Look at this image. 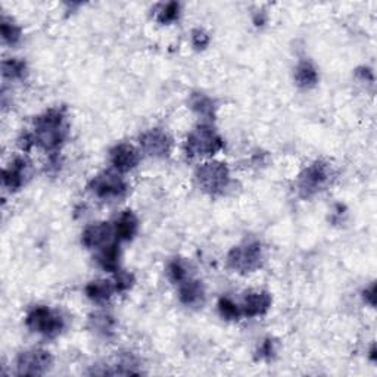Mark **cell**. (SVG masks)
<instances>
[{"label": "cell", "instance_id": "1", "mask_svg": "<svg viewBox=\"0 0 377 377\" xmlns=\"http://www.w3.org/2000/svg\"><path fill=\"white\" fill-rule=\"evenodd\" d=\"M34 146L55 155L59 153L70 136V124H68L66 111L64 108H50L34 119L32 127Z\"/></svg>", "mask_w": 377, "mask_h": 377}, {"label": "cell", "instance_id": "2", "mask_svg": "<svg viewBox=\"0 0 377 377\" xmlns=\"http://www.w3.org/2000/svg\"><path fill=\"white\" fill-rule=\"evenodd\" d=\"M225 148V139L208 123L196 126L187 134L184 142V153L188 160H207Z\"/></svg>", "mask_w": 377, "mask_h": 377}, {"label": "cell", "instance_id": "3", "mask_svg": "<svg viewBox=\"0 0 377 377\" xmlns=\"http://www.w3.org/2000/svg\"><path fill=\"white\" fill-rule=\"evenodd\" d=\"M195 180L201 191L208 196L225 195L232 184V174L227 164L208 161L201 164L195 171Z\"/></svg>", "mask_w": 377, "mask_h": 377}, {"label": "cell", "instance_id": "4", "mask_svg": "<svg viewBox=\"0 0 377 377\" xmlns=\"http://www.w3.org/2000/svg\"><path fill=\"white\" fill-rule=\"evenodd\" d=\"M27 329L47 339H55L65 330L64 316L46 305H34L25 316Z\"/></svg>", "mask_w": 377, "mask_h": 377}, {"label": "cell", "instance_id": "5", "mask_svg": "<svg viewBox=\"0 0 377 377\" xmlns=\"http://www.w3.org/2000/svg\"><path fill=\"white\" fill-rule=\"evenodd\" d=\"M333 177V168L325 161H314L305 167L297 179V192L302 199H310L324 191Z\"/></svg>", "mask_w": 377, "mask_h": 377}, {"label": "cell", "instance_id": "6", "mask_svg": "<svg viewBox=\"0 0 377 377\" xmlns=\"http://www.w3.org/2000/svg\"><path fill=\"white\" fill-rule=\"evenodd\" d=\"M264 264V249L258 241L245 242L230 249L227 253V265L237 274H252Z\"/></svg>", "mask_w": 377, "mask_h": 377}, {"label": "cell", "instance_id": "7", "mask_svg": "<svg viewBox=\"0 0 377 377\" xmlns=\"http://www.w3.org/2000/svg\"><path fill=\"white\" fill-rule=\"evenodd\" d=\"M89 191L100 201L115 202L127 196L130 186L121 173L115 169H105L90 180Z\"/></svg>", "mask_w": 377, "mask_h": 377}, {"label": "cell", "instance_id": "8", "mask_svg": "<svg viewBox=\"0 0 377 377\" xmlns=\"http://www.w3.org/2000/svg\"><path fill=\"white\" fill-rule=\"evenodd\" d=\"M54 367V357L42 348H32L18 354L15 370L18 376H43Z\"/></svg>", "mask_w": 377, "mask_h": 377}, {"label": "cell", "instance_id": "9", "mask_svg": "<svg viewBox=\"0 0 377 377\" xmlns=\"http://www.w3.org/2000/svg\"><path fill=\"white\" fill-rule=\"evenodd\" d=\"M139 145L146 155L164 160L173 150V137L164 128H149L139 136Z\"/></svg>", "mask_w": 377, "mask_h": 377}, {"label": "cell", "instance_id": "10", "mask_svg": "<svg viewBox=\"0 0 377 377\" xmlns=\"http://www.w3.org/2000/svg\"><path fill=\"white\" fill-rule=\"evenodd\" d=\"M116 241L114 225L108 221H99L89 225L81 233V244L84 248L99 251Z\"/></svg>", "mask_w": 377, "mask_h": 377}, {"label": "cell", "instance_id": "11", "mask_svg": "<svg viewBox=\"0 0 377 377\" xmlns=\"http://www.w3.org/2000/svg\"><path fill=\"white\" fill-rule=\"evenodd\" d=\"M142 161V153L130 143H118L109 150V162L118 173H130Z\"/></svg>", "mask_w": 377, "mask_h": 377}, {"label": "cell", "instance_id": "12", "mask_svg": "<svg viewBox=\"0 0 377 377\" xmlns=\"http://www.w3.org/2000/svg\"><path fill=\"white\" fill-rule=\"evenodd\" d=\"M31 162L25 157H16L4 169L2 181L9 192H18L31 177Z\"/></svg>", "mask_w": 377, "mask_h": 377}, {"label": "cell", "instance_id": "13", "mask_svg": "<svg viewBox=\"0 0 377 377\" xmlns=\"http://www.w3.org/2000/svg\"><path fill=\"white\" fill-rule=\"evenodd\" d=\"M273 298L271 294L267 290H248L244 295L241 308H242V316L248 318H255V317H263L268 313L271 308Z\"/></svg>", "mask_w": 377, "mask_h": 377}, {"label": "cell", "instance_id": "14", "mask_svg": "<svg viewBox=\"0 0 377 377\" xmlns=\"http://www.w3.org/2000/svg\"><path fill=\"white\" fill-rule=\"evenodd\" d=\"M179 301L187 306L196 310V308H202L205 301H207V290L201 280H196L193 277L187 279L186 282L179 285Z\"/></svg>", "mask_w": 377, "mask_h": 377}, {"label": "cell", "instance_id": "15", "mask_svg": "<svg viewBox=\"0 0 377 377\" xmlns=\"http://www.w3.org/2000/svg\"><path fill=\"white\" fill-rule=\"evenodd\" d=\"M114 230L118 242H130L139 233V218L131 210H126L115 220Z\"/></svg>", "mask_w": 377, "mask_h": 377}, {"label": "cell", "instance_id": "16", "mask_svg": "<svg viewBox=\"0 0 377 377\" xmlns=\"http://www.w3.org/2000/svg\"><path fill=\"white\" fill-rule=\"evenodd\" d=\"M84 294L92 302L100 305V304H107L114 297V294H116V290H115L112 280L97 279L85 285Z\"/></svg>", "mask_w": 377, "mask_h": 377}, {"label": "cell", "instance_id": "17", "mask_svg": "<svg viewBox=\"0 0 377 377\" xmlns=\"http://www.w3.org/2000/svg\"><path fill=\"white\" fill-rule=\"evenodd\" d=\"M96 263L97 265L108 273H115L119 268V261H121V249H119V242L115 241L104 248L96 251Z\"/></svg>", "mask_w": 377, "mask_h": 377}, {"label": "cell", "instance_id": "18", "mask_svg": "<svg viewBox=\"0 0 377 377\" xmlns=\"http://www.w3.org/2000/svg\"><path fill=\"white\" fill-rule=\"evenodd\" d=\"M188 108L203 119H208V121H211L217 115L215 100L211 96L201 92L192 93L191 97H188Z\"/></svg>", "mask_w": 377, "mask_h": 377}, {"label": "cell", "instance_id": "19", "mask_svg": "<svg viewBox=\"0 0 377 377\" xmlns=\"http://www.w3.org/2000/svg\"><path fill=\"white\" fill-rule=\"evenodd\" d=\"M294 78H295V83H297L298 88L308 90V89H313L317 85V83H318V71H317L316 65L311 61L302 59L295 66Z\"/></svg>", "mask_w": 377, "mask_h": 377}, {"label": "cell", "instance_id": "20", "mask_svg": "<svg viewBox=\"0 0 377 377\" xmlns=\"http://www.w3.org/2000/svg\"><path fill=\"white\" fill-rule=\"evenodd\" d=\"M89 328L102 337H112L116 329V320L107 311H96L89 317Z\"/></svg>", "mask_w": 377, "mask_h": 377}, {"label": "cell", "instance_id": "21", "mask_svg": "<svg viewBox=\"0 0 377 377\" xmlns=\"http://www.w3.org/2000/svg\"><path fill=\"white\" fill-rule=\"evenodd\" d=\"M167 276L174 285H180L186 282L187 279L192 277L191 264L184 261L183 258H174L171 260L167 265Z\"/></svg>", "mask_w": 377, "mask_h": 377}, {"label": "cell", "instance_id": "22", "mask_svg": "<svg viewBox=\"0 0 377 377\" xmlns=\"http://www.w3.org/2000/svg\"><path fill=\"white\" fill-rule=\"evenodd\" d=\"M2 74L6 80H24L28 74L27 62L21 58H8L2 62Z\"/></svg>", "mask_w": 377, "mask_h": 377}, {"label": "cell", "instance_id": "23", "mask_svg": "<svg viewBox=\"0 0 377 377\" xmlns=\"http://www.w3.org/2000/svg\"><path fill=\"white\" fill-rule=\"evenodd\" d=\"M0 31H2V40L9 46L18 44L23 37L21 27L5 15L2 16V21H0Z\"/></svg>", "mask_w": 377, "mask_h": 377}, {"label": "cell", "instance_id": "24", "mask_svg": "<svg viewBox=\"0 0 377 377\" xmlns=\"http://www.w3.org/2000/svg\"><path fill=\"white\" fill-rule=\"evenodd\" d=\"M218 313L221 318L227 321H237L242 317V308L237 302H234L230 297H221L217 304Z\"/></svg>", "mask_w": 377, "mask_h": 377}, {"label": "cell", "instance_id": "25", "mask_svg": "<svg viewBox=\"0 0 377 377\" xmlns=\"http://www.w3.org/2000/svg\"><path fill=\"white\" fill-rule=\"evenodd\" d=\"M180 11H181V6L177 2L164 4L157 11V21L162 25L173 24L180 18Z\"/></svg>", "mask_w": 377, "mask_h": 377}, {"label": "cell", "instance_id": "26", "mask_svg": "<svg viewBox=\"0 0 377 377\" xmlns=\"http://www.w3.org/2000/svg\"><path fill=\"white\" fill-rule=\"evenodd\" d=\"M112 282H114L116 292L118 294H124V292H127V290H130L134 286L136 279H134V276L131 273L119 268L118 271L114 273V280Z\"/></svg>", "mask_w": 377, "mask_h": 377}, {"label": "cell", "instance_id": "27", "mask_svg": "<svg viewBox=\"0 0 377 377\" xmlns=\"http://www.w3.org/2000/svg\"><path fill=\"white\" fill-rule=\"evenodd\" d=\"M191 40H192V46L196 49V50H205L210 43H211V37L210 34L205 31L203 28H195L192 30L191 32Z\"/></svg>", "mask_w": 377, "mask_h": 377}, {"label": "cell", "instance_id": "28", "mask_svg": "<svg viewBox=\"0 0 377 377\" xmlns=\"http://www.w3.org/2000/svg\"><path fill=\"white\" fill-rule=\"evenodd\" d=\"M256 354H258L260 359H271L274 354H276V342L271 337H267L265 340H263V344L260 345Z\"/></svg>", "mask_w": 377, "mask_h": 377}, {"label": "cell", "instance_id": "29", "mask_svg": "<svg viewBox=\"0 0 377 377\" xmlns=\"http://www.w3.org/2000/svg\"><path fill=\"white\" fill-rule=\"evenodd\" d=\"M363 298L370 306L376 305V285L374 283H371L369 287L363 290Z\"/></svg>", "mask_w": 377, "mask_h": 377}, {"label": "cell", "instance_id": "30", "mask_svg": "<svg viewBox=\"0 0 377 377\" xmlns=\"http://www.w3.org/2000/svg\"><path fill=\"white\" fill-rule=\"evenodd\" d=\"M370 357H371V359H373V361H374V359H376V351H374V345L371 347V351H370Z\"/></svg>", "mask_w": 377, "mask_h": 377}]
</instances>
